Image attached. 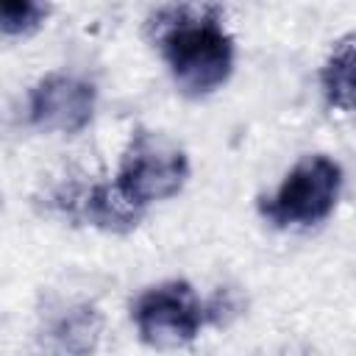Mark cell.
<instances>
[{"label":"cell","mask_w":356,"mask_h":356,"mask_svg":"<svg viewBox=\"0 0 356 356\" xmlns=\"http://www.w3.org/2000/svg\"><path fill=\"white\" fill-rule=\"evenodd\" d=\"M161 56L178 89L203 97L220 89L234 70V39L214 14H178L159 33Z\"/></svg>","instance_id":"cell-1"},{"label":"cell","mask_w":356,"mask_h":356,"mask_svg":"<svg viewBox=\"0 0 356 356\" xmlns=\"http://www.w3.org/2000/svg\"><path fill=\"white\" fill-rule=\"evenodd\" d=\"M320 86L334 108L356 114V33L334 44L320 70Z\"/></svg>","instance_id":"cell-6"},{"label":"cell","mask_w":356,"mask_h":356,"mask_svg":"<svg viewBox=\"0 0 356 356\" xmlns=\"http://www.w3.org/2000/svg\"><path fill=\"white\" fill-rule=\"evenodd\" d=\"M339 189H342L339 164L317 153L300 159L281 181L278 192L273 197H261L259 209L278 228H289V225L306 228L323 222L334 211L339 200Z\"/></svg>","instance_id":"cell-3"},{"label":"cell","mask_w":356,"mask_h":356,"mask_svg":"<svg viewBox=\"0 0 356 356\" xmlns=\"http://www.w3.org/2000/svg\"><path fill=\"white\" fill-rule=\"evenodd\" d=\"M47 17V0H0V28L6 36H28Z\"/></svg>","instance_id":"cell-8"},{"label":"cell","mask_w":356,"mask_h":356,"mask_svg":"<svg viewBox=\"0 0 356 356\" xmlns=\"http://www.w3.org/2000/svg\"><path fill=\"white\" fill-rule=\"evenodd\" d=\"M81 206H83V217L103 231H131V228H136V220L145 211V209L134 206L117 189V184L114 186H106V184L92 186Z\"/></svg>","instance_id":"cell-7"},{"label":"cell","mask_w":356,"mask_h":356,"mask_svg":"<svg viewBox=\"0 0 356 356\" xmlns=\"http://www.w3.org/2000/svg\"><path fill=\"white\" fill-rule=\"evenodd\" d=\"M189 178L186 153L167 134L136 128L128 139L117 170V189L139 209L167 200L184 189Z\"/></svg>","instance_id":"cell-2"},{"label":"cell","mask_w":356,"mask_h":356,"mask_svg":"<svg viewBox=\"0 0 356 356\" xmlns=\"http://www.w3.org/2000/svg\"><path fill=\"white\" fill-rule=\"evenodd\" d=\"M53 337L61 339V348H64V350H81L75 339L83 342V350L92 348V342H95V337H97V320H95L92 309H89V312H86V309L67 312V317H61V320L56 323Z\"/></svg>","instance_id":"cell-9"},{"label":"cell","mask_w":356,"mask_h":356,"mask_svg":"<svg viewBox=\"0 0 356 356\" xmlns=\"http://www.w3.org/2000/svg\"><path fill=\"white\" fill-rule=\"evenodd\" d=\"M209 320L206 306L186 281H164L142 292L134 303V323L145 345L181 348L192 342Z\"/></svg>","instance_id":"cell-4"},{"label":"cell","mask_w":356,"mask_h":356,"mask_svg":"<svg viewBox=\"0 0 356 356\" xmlns=\"http://www.w3.org/2000/svg\"><path fill=\"white\" fill-rule=\"evenodd\" d=\"M28 117L47 134H78L95 117V86L78 75L50 72L31 89Z\"/></svg>","instance_id":"cell-5"}]
</instances>
